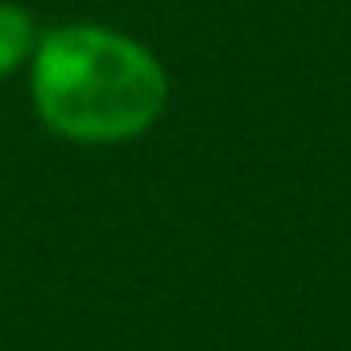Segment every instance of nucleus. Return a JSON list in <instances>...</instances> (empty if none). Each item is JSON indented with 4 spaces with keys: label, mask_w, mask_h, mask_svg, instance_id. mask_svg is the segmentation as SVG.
Instances as JSON below:
<instances>
[{
    "label": "nucleus",
    "mask_w": 351,
    "mask_h": 351,
    "mask_svg": "<svg viewBox=\"0 0 351 351\" xmlns=\"http://www.w3.org/2000/svg\"><path fill=\"white\" fill-rule=\"evenodd\" d=\"M42 124L79 145L141 136L165 108V66L136 38L108 25H58L29 54Z\"/></svg>",
    "instance_id": "1"
},
{
    "label": "nucleus",
    "mask_w": 351,
    "mask_h": 351,
    "mask_svg": "<svg viewBox=\"0 0 351 351\" xmlns=\"http://www.w3.org/2000/svg\"><path fill=\"white\" fill-rule=\"evenodd\" d=\"M38 46V29H34V17L9 0H0V79L13 75Z\"/></svg>",
    "instance_id": "2"
}]
</instances>
